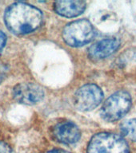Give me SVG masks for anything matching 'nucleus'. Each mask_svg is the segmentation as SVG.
<instances>
[{
    "label": "nucleus",
    "mask_w": 136,
    "mask_h": 153,
    "mask_svg": "<svg viewBox=\"0 0 136 153\" xmlns=\"http://www.w3.org/2000/svg\"><path fill=\"white\" fill-rule=\"evenodd\" d=\"M5 23L12 33L26 34L38 29L43 21L40 10L24 2L11 5L5 12Z\"/></svg>",
    "instance_id": "nucleus-1"
},
{
    "label": "nucleus",
    "mask_w": 136,
    "mask_h": 153,
    "mask_svg": "<svg viewBox=\"0 0 136 153\" xmlns=\"http://www.w3.org/2000/svg\"><path fill=\"white\" fill-rule=\"evenodd\" d=\"M86 153H130V148L122 136L110 132H100L91 138Z\"/></svg>",
    "instance_id": "nucleus-2"
},
{
    "label": "nucleus",
    "mask_w": 136,
    "mask_h": 153,
    "mask_svg": "<svg viewBox=\"0 0 136 153\" xmlns=\"http://www.w3.org/2000/svg\"><path fill=\"white\" fill-rule=\"evenodd\" d=\"M131 105L132 99L130 93L125 90L117 91L103 103L100 110L101 117L107 122L116 121L129 112Z\"/></svg>",
    "instance_id": "nucleus-3"
},
{
    "label": "nucleus",
    "mask_w": 136,
    "mask_h": 153,
    "mask_svg": "<svg viewBox=\"0 0 136 153\" xmlns=\"http://www.w3.org/2000/svg\"><path fill=\"white\" fill-rule=\"evenodd\" d=\"M95 32L91 22L80 19L72 22L65 26L62 31V38L67 45L79 47L91 42Z\"/></svg>",
    "instance_id": "nucleus-4"
},
{
    "label": "nucleus",
    "mask_w": 136,
    "mask_h": 153,
    "mask_svg": "<svg viewBox=\"0 0 136 153\" xmlns=\"http://www.w3.org/2000/svg\"><path fill=\"white\" fill-rule=\"evenodd\" d=\"M103 92L95 84H87L79 88L74 94V105L82 112L95 109L103 99Z\"/></svg>",
    "instance_id": "nucleus-5"
},
{
    "label": "nucleus",
    "mask_w": 136,
    "mask_h": 153,
    "mask_svg": "<svg viewBox=\"0 0 136 153\" xmlns=\"http://www.w3.org/2000/svg\"><path fill=\"white\" fill-rule=\"evenodd\" d=\"M44 91L40 85L35 83L18 84L13 88L14 100L20 104L34 105L42 101L44 97Z\"/></svg>",
    "instance_id": "nucleus-6"
},
{
    "label": "nucleus",
    "mask_w": 136,
    "mask_h": 153,
    "mask_svg": "<svg viewBox=\"0 0 136 153\" xmlns=\"http://www.w3.org/2000/svg\"><path fill=\"white\" fill-rule=\"evenodd\" d=\"M53 136L59 142L65 144H72L78 142L81 137L79 127L72 122H62L53 128Z\"/></svg>",
    "instance_id": "nucleus-7"
},
{
    "label": "nucleus",
    "mask_w": 136,
    "mask_h": 153,
    "mask_svg": "<svg viewBox=\"0 0 136 153\" xmlns=\"http://www.w3.org/2000/svg\"><path fill=\"white\" fill-rule=\"evenodd\" d=\"M119 46L120 41L118 38H105L98 41L89 48V57L93 60L103 59L114 53Z\"/></svg>",
    "instance_id": "nucleus-8"
},
{
    "label": "nucleus",
    "mask_w": 136,
    "mask_h": 153,
    "mask_svg": "<svg viewBox=\"0 0 136 153\" xmlns=\"http://www.w3.org/2000/svg\"><path fill=\"white\" fill-rule=\"evenodd\" d=\"M86 2L84 1H56L54 4L55 12L61 16L67 18L77 17L83 14L86 10Z\"/></svg>",
    "instance_id": "nucleus-9"
},
{
    "label": "nucleus",
    "mask_w": 136,
    "mask_h": 153,
    "mask_svg": "<svg viewBox=\"0 0 136 153\" xmlns=\"http://www.w3.org/2000/svg\"><path fill=\"white\" fill-rule=\"evenodd\" d=\"M120 131L125 138L136 142V119H129L122 122L120 125Z\"/></svg>",
    "instance_id": "nucleus-10"
},
{
    "label": "nucleus",
    "mask_w": 136,
    "mask_h": 153,
    "mask_svg": "<svg viewBox=\"0 0 136 153\" xmlns=\"http://www.w3.org/2000/svg\"><path fill=\"white\" fill-rule=\"evenodd\" d=\"M136 62V50L130 49L119 57V65L121 67L127 66L129 62Z\"/></svg>",
    "instance_id": "nucleus-11"
},
{
    "label": "nucleus",
    "mask_w": 136,
    "mask_h": 153,
    "mask_svg": "<svg viewBox=\"0 0 136 153\" xmlns=\"http://www.w3.org/2000/svg\"><path fill=\"white\" fill-rule=\"evenodd\" d=\"M0 153H11V147L3 141H0Z\"/></svg>",
    "instance_id": "nucleus-12"
},
{
    "label": "nucleus",
    "mask_w": 136,
    "mask_h": 153,
    "mask_svg": "<svg viewBox=\"0 0 136 153\" xmlns=\"http://www.w3.org/2000/svg\"><path fill=\"white\" fill-rule=\"evenodd\" d=\"M7 72V66H5L4 65H0V84L2 83V81L6 77Z\"/></svg>",
    "instance_id": "nucleus-13"
},
{
    "label": "nucleus",
    "mask_w": 136,
    "mask_h": 153,
    "mask_svg": "<svg viewBox=\"0 0 136 153\" xmlns=\"http://www.w3.org/2000/svg\"><path fill=\"white\" fill-rule=\"evenodd\" d=\"M6 42H7V36L2 30H0V53L4 48Z\"/></svg>",
    "instance_id": "nucleus-14"
},
{
    "label": "nucleus",
    "mask_w": 136,
    "mask_h": 153,
    "mask_svg": "<svg viewBox=\"0 0 136 153\" xmlns=\"http://www.w3.org/2000/svg\"><path fill=\"white\" fill-rule=\"evenodd\" d=\"M49 153H71V152H69L63 150V149H54V150L50 151Z\"/></svg>",
    "instance_id": "nucleus-15"
}]
</instances>
